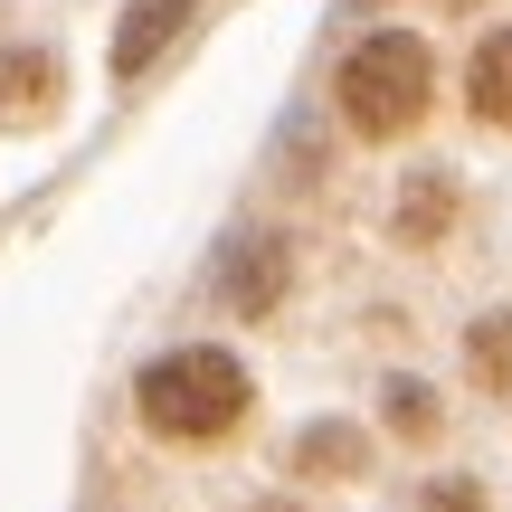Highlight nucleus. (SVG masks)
<instances>
[{
  "instance_id": "1",
  "label": "nucleus",
  "mask_w": 512,
  "mask_h": 512,
  "mask_svg": "<svg viewBox=\"0 0 512 512\" xmlns=\"http://www.w3.org/2000/svg\"><path fill=\"white\" fill-rule=\"evenodd\" d=\"M247 408H256V380L228 342H171L133 380V418L162 446H219V437L247 427Z\"/></svg>"
},
{
  "instance_id": "2",
  "label": "nucleus",
  "mask_w": 512,
  "mask_h": 512,
  "mask_svg": "<svg viewBox=\"0 0 512 512\" xmlns=\"http://www.w3.org/2000/svg\"><path fill=\"white\" fill-rule=\"evenodd\" d=\"M332 105L361 143H408L437 114V48L418 29H370L361 48L332 67Z\"/></svg>"
},
{
  "instance_id": "3",
  "label": "nucleus",
  "mask_w": 512,
  "mask_h": 512,
  "mask_svg": "<svg viewBox=\"0 0 512 512\" xmlns=\"http://www.w3.org/2000/svg\"><path fill=\"white\" fill-rule=\"evenodd\" d=\"M294 294V238L285 228H238L219 256V304L238 313V323H275Z\"/></svg>"
},
{
  "instance_id": "4",
  "label": "nucleus",
  "mask_w": 512,
  "mask_h": 512,
  "mask_svg": "<svg viewBox=\"0 0 512 512\" xmlns=\"http://www.w3.org/2000/svg\"><path fill=\"white\" fill-rule=\"evenodd\" d=\"M456 219H465V181L446 162H418L399 181V200H389V247H408V256H437L446 238H456Z\"/></svg>"
},
{
  "instance_id": "5",
  "label": "nucleus",
  "mask_w": 512,
  "mask_h": 512,
  "mask_svg": "<svg viewBox=\"0 0 512 512\" xmlns=\"http://www.w3.org/2000/svg\"><path fill=\"white\" fill-rule=\"evenodd\" d=\"M370 456H380V437H370L361 418H304L285 446V475L294 484H361Z\"/></svg>"
},
{
  "instance_id": "6",
  "label": "nucleus",
  "mask_w": 512,
  "mask_h": 512,
  "mask_svg": "<svg viewBox=\"0 0 512 512\" xmlns=\"http://www.w3.org/2000/svg\"><path fill=\"white\" fill-rule=\"evenodd\" d=\"M190 10H200V0H133L124 10V29H114V86H143L152 76V57H171L181 48V29H190Z\"/></svg>"
},
{
  "instance_id": "7",
  "label": "nucleus",
  "mask_w": 512,
  "mask_h": 512,
  "mask_svg": "<svg viewBox=\"0 0 512 512\" xmlns=\"http://www.w3.org/2000/svg\"><path fill=\"white\" fill-rule=\"evenodd\" d=\"M465 114L484 133H512V29H484L465 57Z\"/></svg>"
},
{
  "instance_id": "8",
  "label": "nucleus",
  "mask_w": 512,
  "mask_h": 512,
  "mask_svg": "<svg viewBox=\"0 0 512 512\" xmlns=\"http://www.w3.org/2000/svg\"><path fill=\"white\" fill-rule=\"evenodd\" d=\"M380 427H389L399 446H418V456H427V446L446 437V399L418 380V370H399V380H380Z\"/></svg>"
},
{
  "instance_id": "9",
  "label": "nucleus",
  "mask_w": 512,
  "mask_h": 512,
  "mask_svg": "<svg viewBox=\"0 0 512 512\" xmlns=\"http://www.w3.org/2000/svg\"><path fill=\"white\" fill-rule=\"evenodd\" d=\"M465 380H475V399H512V304L465 323Z\"/></svg>"
},
{
  "instance_id": "10",
  "label": "nucleus",
  "mask_w": 512,
  "mask_h": 512,
  "mask_svg": "<svg viewBox=\"0 0 512 512\" xmlns=\"http://www.w3.org/2000/svg\"><path fill=\"white\" fill-rule=\"evenodd\" d=\"M57 76H67V67H57L48 48H10V57H0V114H29V124L57 114Z\"/></svg>"
},
{
  "instance_id": "11",
  "label": "nucleus",
  "mask_w": 512,
  "mask_h": 512,
  "mask_svg": "<svg viewBox=\"0 0 512 512\" xmlns=\"http://www.w3.org/2000/svg\"><path fill=\"white\" fill-rule=\"evenodd\" d=\"M418 512H494V503H484V484H475V475H427Z\"/></svg>"
},
{
  "instance_id": "12",
  "label": "nucleus",
  "mask_w": 512,
  "mask_h": 512,
  "mask_svg": "<svg viewBox=\"0 0 512 512\" xmlns=\"http://www.w3.org/2000/svg\"><path fill=\"white\" fill-rule=\"evenodd\" d=\"M247 512H313V503H294V494H266V503H247Z\"/></svg>"
},
{
  "instance_id": "13",
  "label": "nucleus",
  "mask_w": 512,
  "mask_h": 512,
  "mask_svg": "<svg viewBox=\"0 0 512 512\" xmlns=\"http://www.w3.org/2000/svg\"><path fill=\"white\" fill-rule=\"evenodd\" d=\"M437 10H484V0H437Z\"/></svg>"
}]
</instances>
